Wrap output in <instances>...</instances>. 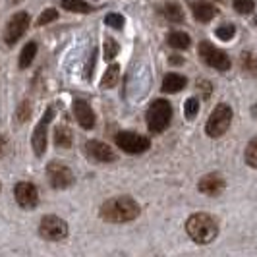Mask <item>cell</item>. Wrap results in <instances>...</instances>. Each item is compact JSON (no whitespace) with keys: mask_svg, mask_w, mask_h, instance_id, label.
Returning a JSON list of instances; mask_svg holds the SVG:
<instances>
[{"mask_svg":"<svg viewBox=\"0 0 257 257\" xmlns=\"http://www.w3.org/2000/svg\"><path fill=\"white\" fill-rule=\"evenodd\" d=\"M10 2H14V4H18V2H20V0H10Z\"/></svg>","mask_w":257,"mask_h":257,"instance_id":"obj_37","label":"cell"},{"mask_svg":"<svg viewBox=\"0 0 257 257\" xmlns=\"http://www.w3.org/2000/svg\"><path fill=\"white\" fill-rule=\"evenodd\" d=\"M199 112V99H195V97H190L186 103H184V114L188 120H193L195 116Z\"/></svg>","mask_w":257,"mask_h":257,"instance_id":"obj_26","label":"cell"},{"mask_svg":"<svg viewBox=\"0 0 257 257\" xmlns=\"http://www.w3.org/2000/svg\"><path fill=\"white\" fill-rule=\"evenodd\" d=\"M37 56V43L35 41H29L24 51L20 54V68H29V64L33 62V58Z\"/></svg>","mask_w":257,"mask_h":257,"instance_id":"obj_20","label":"cell"},{"mask_svg":"<svg viewBox=\"0 0 257 257\" xmlns=\"http://www.w3.org/2000/svg\"><path fill=\"white\" fill-rule=\"evenodd\" d=\"M54 118V106H49L45 110L43 118L39 120V124L33 130V138H31V145L35 149V155L37 157H43L45 151H47V130H49V124L52 122Z\"/></svg>","mask_w":257,"mask_h":257,"instance_id":"obj_9","label":"cell"},{"mask_svg":"<svg viewBox=\"0 0 257 257\" xmlns=\"http://www.w3.org/2000/svg\"><path fill=\"white\" fill-rule=\"evenodd\" d=\"M182 62H184V58H180V56H176V54L170 56V64H182Z\"/></svg>","mask_w":257,"mask_h":257,"instance_id":"obj_35","label":"cell"},{"mask_svg":"<svg viewBox=\"0 0 257 257\" xmlns=\"http://www.w3.org/2000/svg\"><path fill=\"white\" fill-rule=\"evenodd\" d=\"M39 234L45 240L58 242V240H64L66 236H68V224H66V220H62L60 217H56V215H47V217L41 219Z\"/></svg>","mask_w":257,"mask_h":257,"instance_id":"obj_7","label":"cell"},{"mask_svg":"<svg viewBox=\"0 0 257 257\" xmlns=\"http://www.w3.org/2000/svg\"><path fill=\"white\" fill-rule=\"evenodd\" d=\"M85 153L89 159L97 161V163H112L116 159L114 151L103 142H97V140H91L85 143Z\"/></svg>","mask_w":257,"mask_h":257,"instance_id":"obj_12","label":"cell"},{"mask_svg":"<svg viewBox=\"0 0 257 257\" xmlns=\"http://www.w3.org/2000/svg\"><path fill=\"white\" fill-rule=\"evenodd\" d=\"M199 56L207 66L219 70V72H226L230 70V58L226 56V52L217 49L215 45H211L209 41H201L199 43Z\"/></svg>","mask_w":257,"mask_h":257,"instance_id":"obj_6","label":"cell"},{"mask_svg":"<svg viewBox=\"0 0 257 257\" xmlns=\"http://www.w3.org/2000/svg\"><path fill=\"white\" fill-rule=\"evenodd\" d=\"M186 85H188V79L184 76H180V74H167L163 77V87L161 89L165 93H178Z\"/></svg>","mask_w":257,"mask_h":257,"instance_id":"obj_16","label":"cell"},{"mask_svg":"<svg viewBox=\"0 0 257 257\" xmlns=\"http://www.w3.org/2000/svg\"><path fill=\"white\" fill-rule=\"evenodd\" d=\"M16 116H18V120H20V122H27V120H29V116H31V103H29V101H22V103L18 104Z\"/></svg>","mask_w":257,"mask_h":257,"instance_id":"obj_30","label":"cell"},{"mask_svg":"<svg viewBox=\"0 0 257 257\" xmlns=\"http://www.w3.org/2000/svg\"><path fill=\"white\" fill-rule=\"evenodd\" d=\"M54 20H58V12L54 10V8H49V10H45V12L39 16L37 20V26L43 27V26H49L51 22H54Z\"/></svg>","mask_w":257,"mask_h":257,"instance_id":"obj_29","label":"cell"},{"mask_svg":"<svg viewBox=\"0 0 257 257\" xmlns=\"http://www.w3.org/2000/svg\"><path fill=\"white\" fill-rule=\"evenodd\" d=\"M234 10L242 16H247L255 10V2L253 0H234Z\"/></svg>","mask_w":257,"mask_h":257,"instance_id":"obj_27","label":"cell"},{"mask_svg":"<svg viewBox=\"0 0 257 257\" xmlns=\"http://www.w3.org/2000/svg\"><path fill=\"white\" fill-rule=\"evenodd\" d=\"M118 51H120V47H118L116 39L112 37L104 39V60H114Z\"/></svg>","mask_w":257,"mask_h":257,"instance_id":"obj_25","label":"cell"},{"mask_svg":"<svg viewBox=\"0 0 257 257\" xmlns=\"http://www.w3.org/2000/svg\"><path fill=\"white\" fill-rule=\"evenodd\" d=\"M16 201L24 209H33L39 203V192L31 182H20L16 186Z\"/></svg>","mask_w":257,"mask_h":257,"instance_id":"obj_11","label":"cell"},{"mask_svg":"<svg viewBox=\"0 0 257 257\" xmlns=\"http://www.w3.org/2000/svg\"><path fill=\"white\" fill-rule=\"evenodd\" d=\"M114 142L124 153H128V155L145 153V151L151 147L149 138L140 136V134H136V132H118L114 136Z\"/></svg>","mask_w":257,"mask_h":257,"instance_id":"obj_5","label":"cell"},{"mask_svg":"<svg viewBox=\"0 0 257 257\" xmlns=\"http://www.w3.org/2000/svg\"><path fill=\"white\" fill-rule=\"evenodd\" d=\"M104 24L108 27H112V29H122L124 24H126V20H124V16H120V14H106Z\"/></svg>","mask_w":257,"mask_h":257,"instance_id":"obj_28","label":"cell"},{"mask_svg":"<svg viewBox=\"0 0 257 257\" xmlns=\"http://www.w3.org/2000/svg\"><path fill=\"white\" fill-rule=\"evenodd\" d=\"M62 8L68 10V12H76V14L93 12V8H91L87 2H83V0H62Z\"/></svg>","mask_w":257,"mask_h":257,"instance_id":"obj_22","label":"cell"},{"mask_svg":"<svg viewBox=\"0 0 257 257\" xmlns=\"http://www.w3.org/2000/svg\"><path fill=\"white\" fill-rule=\"evenodd\" d=\"M240 64H242V70L247 72V74H251V76H255L257 74V56L255 54H251V52H244V54H242Z\"/></svg>","mask_w":257,"mask_h":257,"instance_id":"obj_23","label":"cell"},{"mask_svg":"<svg viewBox=\"0 0 257 257\" xmlns=\"http://www.w3.org/2000/svg\"><path fill=\"white\" fill-rule=\"evenodd\" d=\"M72 108H74V116H76V120L79 122L81 128L83 130L95 128V112H93V108L87 104V101H83V99H74Z\"/></svg>","mask_w":257,"mask_h":257,"instance_id":"obj_13","label":"cell"},{"mask_svg":"<svg viewBox=\"0 0 257 257\" xmlns=\"http://www.w3.org/2000/svg\"><path fill=\"white\" fill-rule=\"evenodd\" d=\"M138 215H140V205L136 199H132L128 195L112 197L101 205V219L106 222L122 224V222L138 219Z\"/></svg>","mask_w":257,"mask_h":257,"instance_id":"obj_1","label":"cell"},{"mask_svg":"<svg viewBox=\"0 0 257 257\" xmlns=\"http://www.w3.org/2000/svg\"><path fill=\"white\" fill-rule=\"evenodd\" d=\"M167 43L172 49L184 51V49H188V47L192 45V39H190L188 33H184V31H172V33H168Z\"/></svg>","mask_w":257,"mask_h":257,"instance_id":"obj_18","label":"cell"},{"mask_svg":"<svg viewBox=\"0 0 257 257\" xmlns=\"http://www.w3.org/2000/svg\"><path fill=\"white\" fill-rule=\"evenodd\" d=\"M197 190L201 193H205V195H219L222 190H224V180H222V176L219 174H207L203 176L199 184H197Z\"/></svg>","mask_w":257,"mask_h":257,"instance_id":"obj_14","label":"cell"},{"mask_svg":"<svg viewBox=\"0 0 257 257\" xmlns=\"http://www.w3.org/2000/svg\"><path fill=\"white\" fill-rule=\"evenodd\" d=\"M93 68H95V51L91 52V58H89V62H87V68H85V77H87V79L93 77Z\"/></svg>","mask_w":257,"mask_h":257,"instance_id":"obj_32","label":"cell"},{"mask_svg":"<svg viewBox=\"0 0 257 257\" xmlns=\"http://www.w3.org/2000/svg\"><path fill=\"white\" fill-rule=\"evenodd\" d=\"M4 151H6V138L0 134V157L4 155Z\"/></svg>","mask_w":257,"mask_h":257,"instance_id":"obj_34","label":"cell"},{"mask_svg":"<svg viewBox=\"0 0 257 257\" xmlns=\"http://www.w3.org/2000/svg\"><path fill=\"white\" fill-rule=\"evenodd\" d=\"M161 12H163V16L167 18L168 22H172V24H182V22H184V10H182V6L178 2H167Z\"/></svg>","mask_w":257,"mask_h":257,"instance_id":"obj_17","label":"cell"},{"mask_svg":"<svg viewBox=\"0 0 257 257\" xmlns=\"http://www.w3.org/2000/svg\"><path fill=\"white\" fill-rule=\"evenodd\" d=\"M186 230L193 242L211 244L219 234V226H217V220L213 217H209L205 213H195L186 222Z\"/></svg>","mask_w":257,"mask_h":257,"instance_id":"obj_2","label":"cell"},{"mask_svg":"<svg viewBox=\"0 0 257 257\" xmlns=\"http://www.w3.org/2000/svg\"><path fill=\"white\" fill-rule=\"evenodd\" d=\"M47 176H49V182H51V186L54 190H66V188H70L72 184H74V174H72V170L62 165V163H58V161H52L49 163V167H47Z\"/></svg>","mask_w":257,"mask_h":257,"instance_id":"obj_10","label":"cell"},{"mask_svg":"<svg viewBox=\"0 0 257 257\" xmlns=\"http://www.w3.org/2000/svg\"><path fill=\"white\" fill-rule=\"evenodd\" d=\"M255 24H257V20H255Z\"/></svg>","mask_w":257,"mask_h":257,"instance_id":"obj_38","label":"cell"},{"mask_svg":"<svg viewBox=\"0 0 257 257\" xmlns=\"http://www.w3.org/2000/svg\"><path fill=\"white\" fill-rule=\"evenodd\" d=\"M245 163L251 168H257V138H253L245 147Z\"/></svg>","mask_w":257,"mask_h":257,"instance_id":"obj_24","label":"cell"},{"mask_svg":"<svg viewBox=\"0 0 257 257\" xmlns=\"http://www.w3.org/2000/svg\"><path fill=\"white\" fill-rule=\"evenodd\" d=\"M147 128L151 134H163L172 120V106L165 99H157L147 108Z\"/></svg>","mask_w":257,"mask_h":257,"instance_id":"obj_3","label":"cell"},{"mask_svg":"<svg viewBox=\"0 0 257 257\" xmlns=\"http://www.w3.org/2000/svg\"><path fill=\"white\" fill-rule=\"evenodd\" d=\"M234 35H236V27L232 26V24H224V26H220L217 29V37L220 41H230Z\"/></svg>","mask_w":257,"mask_h":257,"instance_id":"obj_31","label":"cell"},{"mask_svg":"<svg viewBox=\"0 0 257 257\" xmlns=\"http://www.w3.org/2000/svg\"><path fill=\"white\" fill-rule=\"evenodd\" d=\"M29 14L27 12H18L14 14L6 26V31H4V41L8 47H14L20 39L26 35V31L29 29Z\"/></svg>","mask_w":257,"mask_h":257,"instance_id":"obj_8","label":"cell"},{"mask_svg":"<svg viewBox=\"0 0 257 257\" xmlns=\"http://www.w3.org/2000/svg\"><path fill=\"white\" fill-rule=\"evenodd\" d=\"M192 14L197 22L209 24L217 16V8L207 0H195V2H192Z\"/></svg>","mask_w":257,"mask_h":257,"instance_id":"obj_15","label":"cell"},{"mask_svg":"<svg viewBox=\"0 0 257 257\" xmlns=\"http://www.w3.org/2000/svg\"><path fill=\"white\" fill-rule=\"evenodd\" d=\"M197 87H201V89H203L205 97H209V95H211V83H209V81H205V79H203V81H197Z\"/></svg>","mask_w":257,"mask_h":257,"instance_id":"obj_33","label":"cell"},{"mask_svg":"<svg viewBox=\"0 0 257 257\" xmlns=\"http://www.w3.org/2000/svg\"><path fill=\"white\" fill-rule=\"evenodd\" d=\"M72 143H74V136H72L70 128H66V126H58V128L54 130V145H56V147L70 149V147H72Z\"/></svg>","mask_w":257,"mask_h":257,"instance_id":"obj_19","label":"cell"},{"mask_svg":"<svg viewBox=\"0 0 257 257\" xmlns=\"http://www.w3.org/2000/svg\"><path fill=\"white\" fill-rule=\"evenodd\" d=\"M232 124V108L226 103H220L215 106L209 120L205 124V134L209 138H220L226 134V130Z\"/></svg>","mask_w":257,"mask_h":257,"instance_id":"obj_4","label":"cell"},{"mask_svg":"<svg viewBox=\"0 0 257 257\" xmlns=\"http://www.w3.org/2000/svg\"><path fill=\"white\" fill-rule=\"evenodd\" d=\"M118 77H120V68H118V64H112L104 72L103 79H101V87L103 89H112L118 83Z\"/></svg>","mask_w":257,"mask_h":257,"instance_id":"obj_21","label":"cell"},{"mask_svg":"<svg viewBox=\"0 0 257 257\" xmlns=\"http://www.w3.org/2000/svg\"><path fill=\"white\" fill-rule=\"evenodd\" d=\"M251 112H253V116H255V118H257V104H255V106H253V108H251Z\"/></svg>","mask_w":257,"mask_h":257,"instance_id":"obj_36","label":"cell"}]
</instances>
